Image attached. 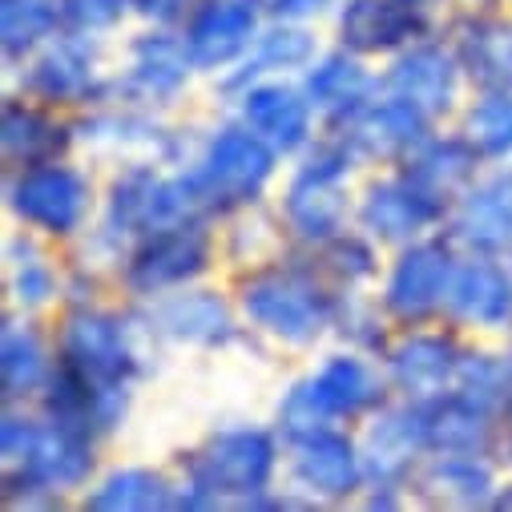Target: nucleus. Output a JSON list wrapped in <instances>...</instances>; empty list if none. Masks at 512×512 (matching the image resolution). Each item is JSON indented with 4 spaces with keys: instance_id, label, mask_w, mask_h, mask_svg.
Segmentation results:
<instances>
[]
</instances>
